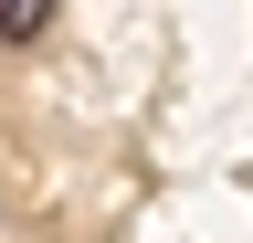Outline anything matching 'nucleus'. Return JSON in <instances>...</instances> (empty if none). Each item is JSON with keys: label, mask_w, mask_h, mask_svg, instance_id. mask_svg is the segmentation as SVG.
<instances>
[{"label": "nucleus", "mask_w": 253, "mask_h": 243, "mask_svg": "<svg viewBox=\"0 0 253 243\" xmlns=\"http://www.w3.org/2000/svg\"><path fill=\"white\" fill-rule=\"evenodd\" d=\"M42 21H53V0H0V43H32Z\"/></svg>", "instance_id": "1"}]
</instances>
